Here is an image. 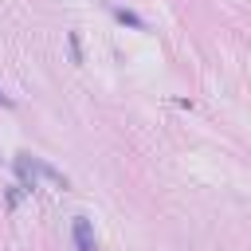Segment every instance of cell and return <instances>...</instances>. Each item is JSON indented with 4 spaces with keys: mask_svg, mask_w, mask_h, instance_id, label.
<instances>
[{
    "mask_svg": "<svg viewBox=\"0 0 251 251\" xmlns=\"http://www.w3.org/2000/svg\"><path fill=\"white\" fill-rule=\"evenodd\" d=\"M16 176H20V188L24 192H35L39 188V165H35V157L31 153H16Z\"/></svg>",
    "mask_w": 251,
    "mask_h": 251,
    "instance_id": "cell-1",
    "label": "cell"
},
{
    "mask_svg": "<svg viewBox=\"0 0 251 251\" xmlns=\"http://www.w3.org/2000/svg\"><path fill=\"white\" fill-rule=\"evenodd\" d=\"M71 239H75V251H98L90 216H75V224H71Z\"/></svg>",
    "mask_w": 251,
    "mask_h": 251,
    "instance_id": "cell-2",
    "label": "cell"
},
{
    "mask_svg": "<svg viewBox=\"0 0 251 251\" xmlns=\"http://www.w3.org/2000/svg\"><path fill=\"white\" fill-rule=\"evenodd\" d=\"M114 12V20H122V24H129V27H137V31H149V24L137 16V12H129V8H110Z\"/></svg>",
    "mask_w": 251,
    "mask_h": 251,
    "instance_id": "cell-3",
    "label": "cell"
},
{
    "mask_svg": "<svg viewBox=\"0 0 251 251\" xmlns=\"http://www.w3.org/2000/svg\"><path fill=\"white\" fill-rule=\"evenodd\" d=\"M35 165H39V173H43V176H47V180H55V184H59V188H67V184H71V180H67V176H63V173H59V169H55V165H47V161H43V157H35Z\"/></svg>",
    "mask_w": 251,
    "mask_h": 251,
    "instance_id": "cell-4",
    "label": "cell"
},
{
    "mask_svg": "<svg viewBox=\"0 0 251 251\" xmlns=\"http://www.w3.org/2000/svg\"><path fill=\"white\" fill-rule=\"evenodd\" d=\"M67 47H71V63L78 67V63H82V39H78V31L67 35Z\"/></svg>",
    "mask_w": 251,
    "mask_h": 251,
    "instance_id": "cell-5",
    "label": "cell"
},
{
    "mask_svg": "<svg viewBox=\"0 0 251 251\" xmlns=\"http://www.w3.org/2000/svg\"><path fill=\"white\" fill-rule=\"evenodd\" d=\"M20 192H24V188H20V184H12V188H8V204H12V208H16V204H20Z\"/></svg>",
    "mask_w": 251,
    "mask_h": 251,
    "instance_id": "cell-6",
    "label": "cell"
},
{
    "mask_svg": "<svg viewBox=\"0 0 251 251\" xmlns=\"http://www.w3.org/2000/svg\"><path fill=\"white\" fill-rule=\"evenodd\" d=\"M0 106H8V110H12V106H16V102H12V94H4V90H0Z\"/></svg>",
    "mask_w": 251,
    "mask_h": 251,
    "instance_id": "cell-7",
    "label": "cell"
}]
</instances>
